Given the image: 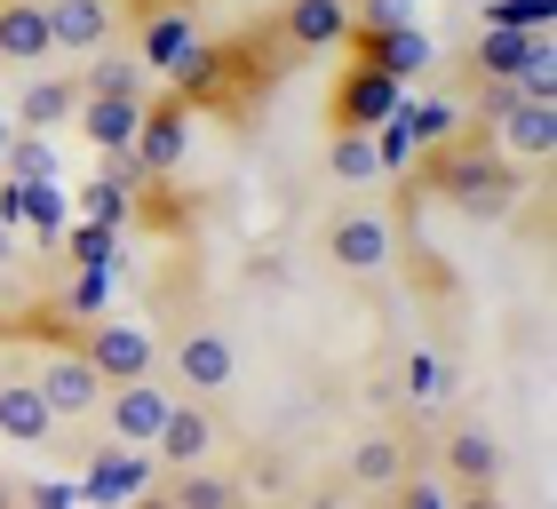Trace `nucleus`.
I'll list each match as a JSON object with an SVG mask.
<instances>
[{"mask_svg": "<svg viewBox=\"0 0 557 509\" xmlns=\"http://www.w3.org/2000/svg\"><path fill=\"white\" fill-rule=\"evenodd\" d=\"M326 175H335V184H374V175H383V160H374V127H335Z\"/></svg>", "mask_w": 557, "mask_h": 509, "instance_id": "24", "label": "nucleus"}, {"mask_svg": "<svg viewBox=\"0 0 557 509\" xmlns=\"http://www.w3.org/2000/svg\"><path fill=\"white\" fill-rule=\"evenodd\" d=\"M72 112H81V80H33V88L16 96V112H9V120H16V127H33V136H57Z\"/></svg>", "mask_w": 557, "mask_h": 509, "instance_id": "22", "label": "nucleus"}, {"mask_svg": "<svg viewBox=\"0 0 557 509\" xmlns=\"http://www.w3.org/2000/svg\"><path fill=\"white\" fill-rule=\"evenodd\" d=\"M446 477H454V486H494V477H502V438H494V430H454V438H446Z\"/></svg>", "mask_w": 557, "mask_h": 509, "instance_id": "21", "label": "nucleus"}, {"mask_svg": "<svg viewBox=\"0 0 557 509\" xmlns=\"http://www.w3.org/2000/svg\"><path fill=\"white\" fill-rule=\"evenodd\" d=\"M120 509H175V501H168V494H151V486H144L136 501H120Z\"/></svg>", "mask_w": 557, "mask_h": 509, "instance_id": "38", "label": "nucleus"}, {"mask_svg": "<svg viewBox=\"0 0 557 509\" xmlns=\"http://www.w3.org/2000/svg\"><path fill=\"white\" fill-rule=\"evenodd\" d=\"M557 0H486L478 9V24H510V33H549Z\"/></svg>", "mask_w": 557, "mask_h": 509, "instance_id": "29", "label": "nucleus"}, {"mask_svg": "<svg viewBox=\"0 0 557 509\" xmlns=\"http://www.w3.org/2000/svg\"><path fill=\"white\" fill-rule=\"evenodd\" d=\"M72 120L88 127L96 151H128L136 127H144V96H81V112H72Z\"/></svg>", "mask_w": 557, "mask_h": 509, "instance_id": "20", "label": "nucleus"}, {"mask_svg": "<svg viewBox=\"0 0 557 509\" xmlns=\"http://www.w3.org/2000/svg\"><path fill=\"white\" fill-rule=\"evenodd\" d=\"M128 160H136L144 184H168V175L191 160V104H184V96H168V104H144V127H136Z\"/></svg>", "mask_w": 557, "mask_h": 509, "instance_id": "2", "label": "nucleus"}, {"mask_svg": "<svg viewBox=\"0 0 557 509\" xmlns=\"http://www.w3.org/2000/svg\"><path fill=\"white\" fill-rule=\"evenodd\" d=\"M0 175H16V184H48V175H64V167H57V136H33V127H16L9 151H0Z\"/></svg>", "mask_w": 557, "mask_h": 509, "instance_id": "25", "label": "nucleus"}, {"mask_svg": "<svg viewBox=\"0 0 557 509\" xmlns=\"http://www.w3.org/2000/svg\"><path fill=\"white\" fill-rule=\"evenodd\" d=\"M422 184L438 191L454 215H470V223H510L518 215V175H510V160H502L494 144H478V136H454L438 151H422Z\"/></svg>", "mask_w": 557, "mask_h": 509, "instance_id": "1", "label": "nucleus"}, {"mask_svg": "<svg viewBox=\"0 0 557 509\" xmlns=\"http://www.w3.org/2000/svg\"><path fill=\"white\" fill-rule=\"evenodd\" d=\"M48 0H0V64H48Z\"/></svg>", "mask_w": 557, "mask_h": 509, "instance_id": "15", "label": "nucleus"}, {"mask_svg": "<svg viewBox=\"0 0 557 509\" xmlns=\"http://www.w3.org/2000/svg\"><path fill=\"white\" fill-rule=\"evenodd\" d=\"M486 112H494V127H502V144H494V151L549 160V144H557V104H549V96H518V88H502V80H494Z\"/></svg>", "mask_w": 557, "mask_h": 509, "instance_id": "5", "label": "nucleus"}, {"mask_svg": "<svg viewBox=\"0 0 557 509\" xmlns=\"http://www.w3.org/2000/svg\"><path fill=\"white\" fill-rule=\"evenodd\" d=\"M454 398H462V359L454 350H407V406L414 414H438Z\"/></svg>", "mask_w": 557, "mask_h": 509, "instance_id": "17", "label": "nucleus"}, {"mask_svg": "<svg viewBox=\"0 0 557 509\" xmlns=\"http://www.w3.org/2000/svg\"><path fill=\"white\" fill-rule=\"evenodd\" d=\"M398 127L414 136V151H438V144L462 136V104H454V96H430V104H398Z\"/></svg>", "mask_w": 557, "mask_h": 509, "instance_id": "23", "label": "nucleus"}, {"mask_svg": "<svg viewBox=\"0 0 557 509\" xmlns=\"http://www.w3.org/2000/svg\"><path fill=\"white\" fill-rule=\"evenodd\" d=\"M350 477H359V486H398V477H407V446L398 438H367L359 454H350Z\"/></svg>", "mask_w": 557, "mask_h": 509, "instance_id": "28", "label": "nucleus"}, {"mask_svg": "<svg viewBox=\"0 0 557 509\" xmlns=\"http://www.w3.org/2000/svg\"><path fill=\"white\" fill-rule=\"evenodd\" d=\"M120 24V0H48V48H72V57H96Z\"/></svg>", "mask_w": 557, "mask_h": 509, "instance_id": "13", "label": "nucleus"}, {"mask_svg": "<svg viewBox=\"0 0 557 509\" xmlns=\"http://www.w3.org/2000/svg\"><path fill=\"white\" fill-rule=\"evenodd\" d=\"M454 509H502V501H494V486H470V501H454Z\"/></svg>", "mask_w": 557, "mask_h": 509, "instance_id": "37", "label": "nucleus"}, {"mask_svg": "<svg viewBox=\"0 0 557 509\" xmlns=\"http://www.w3.org/2000/svg\"><path fill=\"white\" fill-rule=\"evenodd\" d=\"M398 509H454V501H446V486H430V477H407V486H398Z\"/></svg>", "mask_w": 557, "mask_h": 509, "instance_id": "36", "label": "nucleus"}, {"mask_svg": "<svg viewBox=\"0 0 557 509\" xmlns=\"http://www.w3.org/2000/svg\"><path fill=\"white\" fill-rule=\"evenodd\" d=\"M96 414H104L112 446H151V438H160V422H168V390H160L151 374H136V382H104Z\"/></svg>", "mask_w": 557, "mask_h": 509, "instance_id": "7", "label": "nucleus"}, {"mask_svg": "<svg viewBox=\"0 0 557 509\" xmlns=\"http://www.w3.org/2000/svg\"><path fill=\"white\" fill-rule=\"evenodd\" d=\"M278 33H287V48H343L350 40V0H287Z\"/></svg>", "mask_w": 557, "mask_h": 509, "instance_id": "18", "label": "nucleus"}, {"mask_svg": "<svg viewBox=\"0 0 557 509\" xmlns=\"http://www.w3.org/2000/svg\"><path fill=\"white\" fill-rule=\"evenodd\" d=\"M9 136H16V120H9V112H0V151H9Z\"/></svg>", "mask_w": 557, "mask_h": 509, "instance_id": "39", "label": "nucleus"}, {"mask_svg": "<svg viewBox=\"0 0 557 509\" xmlns=\"http://www.w3.org/2000/svg\"><path fill=\"white\" fill-rule=\"evenodd\" d=\"M398 104H407V80H391V72H374V64H350L343 80H335V127H383Z\"/></svg>", "mask_w": 557, "mask_h": 509, "instance_id": "8", "label": "nucleus"}, {"mask_svg": "<svg viewBox=\"0 0 557 509\" xmlns=\"http://www.w3.org/2000/svg\"><path fill=\"white\" fill-rule=\"evenodd\" d=\"M0 509H16V486H0Z\"/></svg>", "mask_w": 557, "mask_h": 509, "instance_id": "40", "label": "nucleus"}, {"mask_svg": "<svg viewBox=\"0 0 557 509\" xmlns=\"http://www.w3.org/2000/svg\"><path fill=\"white\" fill-rule=\"evenodd\" d=\"M168 501H175V509H232L239 494H232V477H215L208 462H191V470H175Z\"/></svg>", "mask_w": 557, "mask_h": 509, "instance_id": "27", "label": "nucleus"}, {"mask_svg": "<svg viewBox=\"0 0 557 509\" xmlns=\"http://www.w3.org/2000/svg\"><path fill=\"white\" fill-rule=\"evenodd\" d=\"M144 486H151V454H144V446H96V462H88V477H81V501L120 509V501H136Z\"/></svg>", "mask_w": 557, "mask_h": 509, "instance_id": "12", "label": "nucleus"}, {"mask_svg": "<svg viewBox=\"0 0 557 509\" xmlns=\"http://www.w3.org/2000/svg\"><path fill=\"white\" fill-rule=\"evenodd\" d=\"M81 96H144V64H120V57L88 64L81 72Z\"/></svg>", "mask_w": 557, "mask_h": 509, "instance_id": "30", "label": "nucleus"}, {"mask_svg": "<svg viewBox=\"0 0 557 509\" xmlns=\"http://www.w3.org/2000/svg\"><path fill=\"white\" fill-rule=\"evenodd\" d=\"M81 359L104 374V382H136V374L160 367V350H151V335H144V326H128V319H96L88 343H81Z\"/></svg>", "mask_w": 557, "mask_h": 509, "instance_id": "9", "label": "nucleus"}, {"mask_svg": "<svg viewBox=\"0 0 557 509\" xmlns=\"http://www.w3.org/2000/svg\"><path fill=\"white\" fill-rule=\"evenodd\" d=\"M0 438H9V446H48V438H57V414H48V398L33 390V374L0 382Z\"/></svg>", "mask_w": 557, "mask_h": 509, "instance_id": "19", "label": "nucleus"}, {"mask_svg": "<svg viewBox=\"0 0 557 509\" xmlns=\"http://www.w3.org/2000/svg\"><path fill=\"white\" fill-rule=\"evenodd\" d=\"M128 215H136V191H128V184H112V175H96V184H88V223L120 232Z\"/></svg>", "mask_w": 557, "mask_h": 509, "instance_id": "31", "label": "nucleus"}, {"mask_svg": "<svg viewBox=\"0 0 557 509\" xmlns=\"http://www.w3.org/2000/svg\"><path fill=\"white\" fill-rule=\"evenodd\" d=\"M391 254H398V232L374 208H350L326 223V263L350 271V278H374V271H391Z\"/></svg>", "mask_w": 557, "mask_h": 509, "instance_id": "3", "label": "nucleus"}, {"mask_svg": "<svg viewBox=\"0 0 557 509\" xmlns=\"http://www.w3.org/2000/svg\"><path fill=\"white\" fill-rule=\"evenodd\" d=\"M16 509H81V486H57V477H33V486H16Z\"/></svg>", "mask_w": 557, "mask_h": 509, "instance_id": "33", "label": "nucleus"}, {"mask_svg": "<svg viewBox=\"0 0 557 509\" xmlns=\"http://www.w3.org/2000/svg\"><path fill=\"white\" fill-rule=\"evenodd\" d=\"M350 57L359 64H374V72H391V80H414V72H430L438 64V40L422 33V24L407 16V24H350Z\"/></svg>", "mask_w": 557, "mask_h": 509, "instance_id": "4", "label": "nucleus"}, {"mask_svg": "<svg viewBox=\"0 0 557 509\" xmlns=\"http://www.w3.org/2000/svg\"><path fill=\"white\" fill-rule=\"evenodd\" d=\"M16 184V175H9ZM16 199H24V223H33V239H64L72 232V208H64V184L48 175V184H16Z\"/></svg>", "mask_w": 557, "mask_h": 509, "instance_id": "26", "label": "nucleus"}, {"mask_svg": "<svg viewBox=\"0 0 557 509\" xmlns=\"http://www.w3.org/2000/svg\"><path fill=\"white\" fill-rule=\"evenodd\" d=\"M151 454H160L168 470H191V462H208V454H215V414H208V406H184V398H168V422H160V438H151Z\"/></svg>", "mask_w": 557, "mask_h": 509, "instance_id": "14", "label": "nucleus"}, {"mask_svg": "<svg viewBox=\"0 0 557 509\" xmlns=\"http://www.w3.org/2000/svg\"><path fill=\"white\" fill-rule=\"evenodd\" d=\"M414 16V0H359V9H350V24H367V33H374V24H407Z\"/></svg>", "mask_w": 557, "mask_h": 509, "instance_id": "35", "label": "nucleus"}, {"mask_svg": "<svg viewBox=\"0 0 557 509\" xmlns=\"http://www.w3.org/2000/svg\"><path fill=\"white\" fill-rule=\"evenodd\" d=\"M72 247H81V263H88V271H104V263H112V247H120V232H104V223H81V232H72Z\"/></svg>", "mask_w": 557, "mask_h": 509, "instance_id": "34", "label": "nucleus"}, {"mask_svg": "<svg viewBox=\"0 0 557 509\" xmlns=\"http://www.w3.org/2000/svg\"><path fill=\"white\" fill-rule=\"evenodd\" d=\"M374 160H383V175H398V167H414V160H422V151H414V136L398 127V112H391L383 127H374Z\"/></svg>", "mask_w": 557, "mask_h": 509, "instance_id": "32", "label": "nucleus"}, {"mask_svg": "<svg viewBox=\"0 0 557 509\" xmlns=\"http://www.w3.org/2000/svg\"><path fill=\"white\" fill-rule=\"evenodd\" d=\"M33 390L48 398V414H57V422H81V414H96V398H104V374H96L81 350H57V359L33 374Z\"/></svg>", "mask_w": 557, "mask_h": 509, "instance_id": "11", "label": "nucleus"}, {"mask_svg": "<svg viewBox=\"0 0 557 509\" xmlns=\"http://www.w3.org/2000/svg\"><path fill=\"white\" fill-rule=\"evenodd\" d=\"M470 64L486 72V80H525V72H549V33H510V24H478V48Z\"/></svg>", "mask_w": 557, "mask_h": 509, "instance_id": "10", "label": "nucleus"}, {"mask_svg": "<svg viewBox=\"0 0 557 509\" xmlns=\"http://www.w3.org/2000/svg\"><path fill=\"white\" fill-rule=\"evenodd\" d=\"M175 382H184L191 398H215L239 382V343L223 335V326H184L175 335Z\"/></svg>", "mask_w": 557, "mask_h": 509, "instance_id": "6", "label": "nucleus"}, {"mask_svg": "<svg viewBox=\"0 0 557 509\" xmlns=\"http://www.w3.org/2000/svg\"><path fill=\"white\" fill-rule=\"evenodd\" d=\"M191 48H199V24H191L184 9H151L144 33H136V64H144V72H175Z\"/></svg>", "mask_w": 557, "mask_h": 509, "instance_id": "16", "label": "nucleus"}]
</instances>
